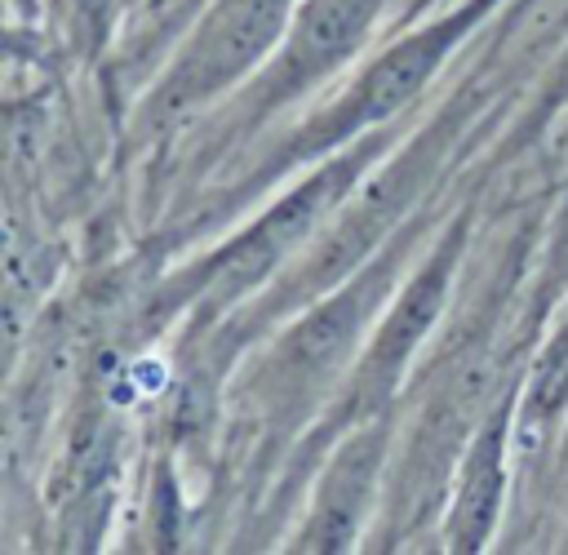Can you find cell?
Wrapping results in <instances>:
<instances>
[{
    "instance_id": "4",
    "label": "cell",
    "mask_w": 568,
    "mask_h": 555,
    "mask_svg": "<svg viewBox=\"0 0 568 555\" xmlns=\"http://www.w3.org/2000/svg\"><path fill=\"white\" fill-rule=\"evenodd\" d=\"M493 0H470L444 18H435L430 27H417L408 36H399L386 53H377L351 84L342 98H333L324 111H315L280 151H275V169H288V164H302V160H320V155H333L351 142H359L364 133H377L386 129L435 75L439 67L448 62V53L475 31V22L484 18Z\"/></svg>"
},
{
    "instance_id": "3",
    "label": "cell",
    "mask_w": 568,
    "mask_h": 555,
    "mask_svg": "<svg viewBox=\"0 0 568 555\" xmlns=\"http://www.w3.org/2000/svg\"><path fill=\"white\" fill-rule=\"evenodd\" d=\"M453 124L439 120L430 133H417L395 164H386L382 173H364V182L346 195V204L320 226V235L284 266V275H275L253 302V315H244V329L253 324H271L288 311H302L306 302L324 297L328 289H337L342 280H351L368 258H377L408 222H413V204L426 195L430 173L444 160Z\"/></svg>"
},
{
    "instance_id": "5",
    "label": "cell",
    "mask_w": 568,
    "mask_h": 555,
    "mask_svg": "<svg viewBox=\"0 0 568 555\" xmlns=\"http://www.w3.org/2000/svg\"><path fill=\"white\" fill-rule=\"evenodd\" d=\"M462 244H466V218H453L439 240L430 244V253L399 280L390 306L382 311V320L373 324L359 360L351 364L346 382L337 386V395L328 400V413L320 422V435H342L346 426L386 413V404L395 400L404 373L413 369L422 342L430 337L435 320L448 306L457 266H462Z\"/></svg>"
},
{
    "instance_id": "1",
    "label": "cell",
    "mask_w": 568,
    "mask_h": 555,
    "mask_svg": "<svg viewBox=\"0 0 568 555\" xmlns=\"http://www.w3.org/2000/svg\"><path fill=\"white\" fill-rule=\"evenodd\" d=\"M382 147H386V133L377 129V133H364L359 142L333 151L288 195L271 200L248 226H240L231 240H222L209 258H200L182 275H173L155 293L151 320H164V315L186 311V306L222 311V306H235L244 297L253 302L280 275V266H288L320 235V226L346 204V195L364 182V173L373 169Z\"/></svg>"
},
{
    "instance_id": "8",
    "label": "cell",
    "mask_w": 568,
    "mask_h": 555,
    "mask_svg": "<svg viewBox=\"0 0 568 555\" xmlns=\"http://www.w3.org/2000/svg\"><path fill=\"white\" fill-rule=\"evenodd\" d=\"M386 440H390L386 413L364 417L337 435V448L320 471L311 515L293 533L297 551H346L355 542L386 466Z\"/></svg>"
},
{
    "instance_id": "9",
    "label": "cell",
    "mask_w": 568,
    "mask_h": 555,
    "mask_svg": "<svg viewBox=\"0 0 568 555\" xmlns=\"http://www.w3.org/2000/svg\"><path fill=\"white\" fill-rule=\"evenodd\" d=\"M506 431H510V404L488 408V417L470 431L444 524V542L453 551H479L497 524L501 488H506Z\"/></svg>"
},
{
    "instance_id": "7",
    "label": "cell",
    "mask_w": 568,
    "mask_h": 555,
    "mask_svg": "<svg viewBox=\"0 0 568 555\" xmlns=\"http://www.w3.org/2000/svg\"><path fill=\"white\" fill-rule=\"evenodd\" d=\"M377 9L382 0H302L275 58L262 67L253 84V107L271 111L315 89L328 71H337L364 44Z\"/></svg>"
},
{
    "instance_id": "2",
    "label": "cell",
    "mask_w": 568,
    "mask_h": 555,
    "mask_svg": "<svg viewBox=\"0 0 568 555\" xmlns=\"http://www.w3.org/2000/svg\"><path fill=\"white\" fill-rule=\"evenodd\" d=\"M413 240H417V231L408 222L351 280H342L324 297L293 311V324L262 351V360L248 377V391L257 395V408L275 426H293L311 408H328V400L337 395V386L346 382L351 364L359 360V351L373 333L368 324H373L377 306L390 302V284H395L399 266L408 262Z\"/></svg>"
},
{
    "instance_id": "6",
    "label": "cell",
    "mask_w": 568,
    "mask_h": 555,
    "mask_svg": "<svg viewBox=\"0 0 568 555\" xmlns=\"http://www.w3.org/2000/svg\"><path fill=\"white\" fill-rule=\"evenodd\" d=\"M297 4L302 0H217L155 75L142 102L146 124H173L262 71L275 58Z\"/></svg>"
}]
</instances>
